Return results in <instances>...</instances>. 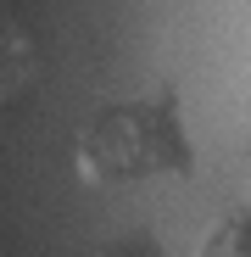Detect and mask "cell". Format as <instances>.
Returning a JSON list of instances; mask_svg holds the SVG:
<instances>
[{
  "label": "cell",
  "instance_id": "1",
  "mask_svg": "<svg viewBox=\"0 0 251 257\" xmlns=\"http://www.w3.org/2000/svg\"><path fill=\"white\" fill-rule=\"evenodd\" d=\"M78 168L90 185H145L190 174V135L179 117V95H129L106 101L78 140Z\"/></svg>",
  "mask_w": 251,
  "mask_h": 257
},
{
  "label": "cell",
  "instance_id": "2",
  "mask_svg": "<svg viewBox=\"0 0 251 257\" xmlns=\"http://www.w3.org/2000/svg\"><path fill=\"white\" fill-rule=\"evenodd\" d=\"M201 257H251V212H229L201 240Z\"/></svg>",
  "mask_w": 251,
  "mask_h": 257
},
{
  "label": "cell",
  "instance_id": "3",
  "mask_svg": "<svg viewBox=\"0 0 251 257\" xmlns=\"http://www.w3.org/2000/svg\"><path fill=\"white\" fill-rule=\"evenodd\" d=\"M84 257H167L151 235H123V240H106V246H95V251H84Z\"/></svg>",
  "mask_w": 251,
  "mask_h": 257
}]
</instances>
